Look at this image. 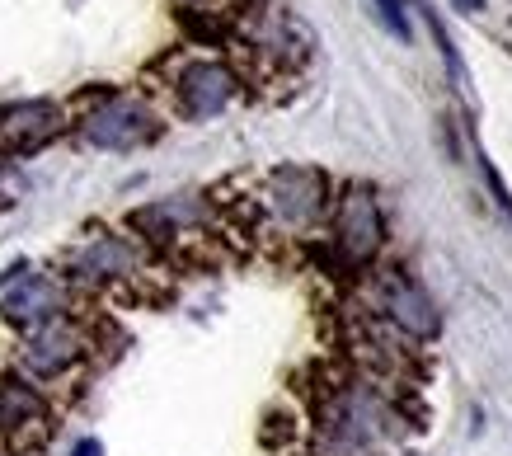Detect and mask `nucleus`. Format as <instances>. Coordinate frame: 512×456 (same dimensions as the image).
Segmentation results:
<instances>
[{
	"instance_id": "obj_1",
	"label": "nucleus",
	"mask_w": 512,
	"mask_h": 456,
	"mask_svg": "<svg viewBox=\"0 0 512 456\" xmlns=\"http://www.w3.org/2000/svg\"><path fill=\"white\" fill-rule=\"evenodd\" d=\"M315 428L325 456H376L381 442L395 438V409L367 381H343L329 391Z\"/></svg>"
},
{
	"instance_id": "obj_13",
	"label": "nucleus",
	"mask_w": 512,
	"mask_h": 456,
	"mask_svg": "<svg viewBox=\"0 0 512 456\" xmlns=\"http://www.w3.org/2000/svg\"><path fill=\"white\" fill-rule=\"evenodd\" d=\"M423 15H428V29H433L437 48H442V57H447V71H451V80H456V90H470V85H466V66H461V52H456V43H451V33L442 29V19H437L433 10H423Z\"/></svg>"
},
{
	"instance_id": "obj_12",
	"label": "nucleus",
	"mask_w": 512,
	"mask_h": 456,
	"mask_svg": "<svg viewBox=\"0 0 512 456\" xmlns=\"http://www.w3.org/2000/svg\"><path fill=\"white\" fill-rule=\"evenodd\" d=\"M62 132H66V113L57 99L0 104V156H38Z\"/></svg>"
},
{
	"instance_id": "obj_14",
	"label": "nucleus",
	"mask_w": 512,
	"mask_h": 456,
	"mask_svg": "<svg viewBox=\"0 0 512 456\" xmlns=\"http://www.w3.org/2000/svg\"><path fill=\"white\" fill-rule=\"evenodd\" d=\"M372 5H376V19H381L400 43H409V5H414V0H372Z\"/></svg>"
},
{
	"instance_id": "obj_6",
	"label": "nucleus",
	"mask_w": 512,
	"mask_h": 456,
	"mask_svg": "<svg viewBox=\"0 0 512 456\" xmlns=\"http://www.w3.org/2000/svg\"><path fill=\"white\" fill-rule=\"evenodd\" d=\"M90 348H94V339L76 315H57V320H47V325H38V330L19 334L15 372H24V377L38 381V386L47 391V386L66 381L71 372H80L85 358H90Z\"/></svg>"
},
{
	"instance_id": "obj_2",
	"label": "nucleus",
	"mask_w": 512,
	"mask_h": 456,
	"mask_svg": "<svg viewBox=\"0 0 512 456\" xmlns=\"http://www.w3.org/2000/svg\"><path fill=\"white\" fill-rule=\"evenodd\" d=\"M259 207L264 217L287 231V236H306L320 221H329L334 207V189H329V174L315 165H278L264 174V189H259Z\"/></svg>"
},
{
	"instance_id": "obj_11",
	"label": "nucleus",
	"mask_w": 512,
	"mask_h": 456,
	"mask_svg": "<svg viewBox=\"0 0 512 456\" xmlns=\"http://www.w3.org/2000/svg\"><path fill=\"white\" fill-rule=\"evenodd\" d=\"M240 99V76H235L226 62H212V57H198L188 62L179 76H174V104L188 123H207L226 113Z\"/></svg>"
},
{
	"instance_id": "obj_16",
	"label": "nucleus",
	"mask_w": 512,
	"mask_h": 456,
	"mask_svg": "<svg viewBox=\"0 0 512 456\" xmlns=\"http://www.w3.org/2000/svg\"><path fill=\"white\" fill-rule=\"evenodd\" d=\"M456 10H466V15H475V10H484V0H456Z\"/></svg>"
},
{
	"instance_id": "obj_7",
	"label": "nucleus",
	"mask_w": 512,
	"mask_h": 456,
	"mask_svg": "<svg viewBox=\"0 0 512 456\" xmlns=\"http://www.w3.org/2000/svg\"><path fill=\"white\" fill-rule=\"evenodd\" d=\"M329 245L343 268H372L386 250V212L372 189H343L329 207Z\"/></svg>"
},
{
	"instance_id": "obj_8",
	"label": "nucleus",
	"mask_w": 512,
	"mask_h": 456,
	"mask_svg": "<svg viewBox=\"0 0 512 456\" xmlns=\"http://www.w3.org/2000/svg\"><path fill=\"white\" fill-rule=\"evenodd\" d=\"M71 297H76V287L66 283L62 273L29 268L24 278H15L0 292V325L29 334L38 325H47V320H57V315H71Z\"/></svg>"
},
{
	"instance_id": "obj_9",
	"label": "nucleus",
	"mask_w": 512,
	"mask_h": 456,
	"mask_svg": "<svg viewBox=\"0 0 512 456\" xmlns=\"http://www.w3.org/2000/svg\"><path fill=\"white\" fill-rule=\"evenodd\" d=\"M207 221H212V203H207V193H170V198H156V203L137 207V212L127 217V231L156 254V250L179 245L184 236L207 231Z\"/></svg>"
},
{
	"instance_id": "obj_10",
	"label": "nucleus",
	"mask_w": 512,
	"mask_h": 456,
	"mask_svg": "<svg viewBox=\"0 0 512 456\" xmlns=\"http://www.w3.org/2000/svg\"><path fill=\"white\" fill-rule=\"evenodd\" d=\"M52 433V400L38 381L24 372H5L0 377V442L5 447H38Z\"/></svg>"
},
{
	"instance_id": "obj_15",
	"label": "nucleus",
	"mask_w": 512,
	"mask_h": 456,
	"mask_svg": "<svg viewBox=\"0 0 512 456\" xmlns=\"http://www.w3.org/2000/svg\"><path fill=\"white\" fill-rule=\"evenodd\" d=\"M66 456H109V447L99 438H80V442H71V452Z\"/></svg>"
},
{
	"instance_id": "obj_5",
	"label": "nucleus",
	"mask_w": 512,
	"mask_h": 456,
	"mask_svg": "<svg viewBox=\"0 0 512 456\" xmlns=\"http://www.w3.org/2000/svg\"><path fill=\"white\" fill-rule=\"evenodd\" d=\"M367 315L381 320L390 334L409 339V344H428L437 325H442L428 287L409 268H376L372 287H367Z\"/></svg>"
},
{
	"instance_id": "obj_4",
	"label": "nucleus",
	"mask_w": 512,
	"mask_h": 456,
	"mask_svg": "<svg viewBox=\"0 0 512 456\" xmlns=\"http://www.w3.org/2000/svg\"><path fill=\"white\" fill-rule=\"evenodd\" d=\"M76 137L94 151L132 156V151H146V146H156L165 137V118L137 95H104L94 109L80 113Z\"/></svg>"
},
{
	"instance_id": "obj_3",
	"label": "nucleus",
	"mask_w": 512,
	"mask_h": 456,
	"mask_svg": "<svg viewBox=\"0 0 512 456\" xmlns=\"http://www.w3.org/2000/svg\"><path fill=\"white\" fill-rule=\"evenodd\" d=\"M151 268V250L141 245L132 231H94L66 254L62 278L71 287H94V292H109V287H127L146 278Z\"/></svg>"
}]
</instances>
